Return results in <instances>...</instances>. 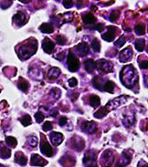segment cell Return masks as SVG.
<instances>
[{
  "mask_svg": "<svg viewBox=\"0 0 148 167\" xmlns=\"http://www.w3.org/2000/svg\"><path fill=\"white\" fill-rule=\"evenodd\" d=\"M37 48H38V42L36 41L35 39H32V41H30L29 43L24 44L22 46V48L18 51L19 57L21 59H24V60L29 58L31 55H33L34 53L36 52Z\"/></svg>",
  "mask_w": 148,
  "mask_h": 167,
  "instance_id": "2",
  "label": "cell"
},
{
  "mask_svg": "<svg viewBox=\"0 0 148 167\" xmlns=\"http://www.w3.org/2000/svg\"><path fill=\"white\" fill-rule=\"evenodd\" d=\"M127 98H128L127 96H121V97L114 99L113 101H111V102H109L107 103V105L105 106L106 110L108 112H110V111H113V110L116 109L118 107H120L121 105L125 103V102L127 101Z\"/></svg>",
  "mask_w": 148,
  "mask_h": 167,
  "instance_id": "4",
  "label": "cell"
},
{
  "mask_svg": "<svg viewBox=\"0 0 148 167\" xmlns=\"http://www.w3.org/2000/svg\"><path fill=\"white\" fill-rule=\"evenodd\" d=\"M114 87H115V85H114V83L113 81H107V82L103 85V90L106 91H108V92L113 93L114 91Z\"/></svg>",
  "mask_w": 148,
  "mask_h": 167,
  "instance_id": "29",
  "label": "cell"
},
{
  "mask_svg": "<svg viewBox=\"0 0 148 167\" xmlns=\"http://www.w3.org/2000/svg\"><path fill=\"white\" fill-rule=\"evenodd\" d=\"M118 17H119V12H118V11H114V12H112V14L110 15V19H111V21L114 22V21L118 18Z\"/></svg>",
  "mask_w": 148,
  "mask_h": 167,
  "instance_id": "39",
  "label": "cell"
},
{
  "mask_svg": "<svg viewBox=\"0 0 148 167\" xmlns=\"http://www.w3.org/2000/svg\"><path fill=\"white\" fill-rule=\"evenodd\" d=\"M13 18H14V21L17 23V25L18 26H22L26 23V17L22 12H18V14H16Z\"/></svg>",
  "mask_w": 148,
  "mask_h": 167,
  "instance_id": "19",
  "label": "cell"
},
{
  "mask_svg": "<svg viewBox=\"0 0 148 167\" xmlns=\"http://www.w3.org/2000/svg\"><path fill=\"white\" fill-rule=\"evenodd\" d=\"M40 31L43 33H47V34H50V33H52L53 32V26L52 24H50V23H44L40 26Z\"/></svg>",
  "mask_w": 148,
  "mask_h": 167,
  "instance_id": "24",
  "label": "cell"
},
{
  "mask_svg": "<svg viewBox=\"0 0 148 167\" xmlns=\"http://www.w3.org/2000/svg\"><path fill=\"white\" fill-rule=\"evenodd\" d=\"M135 122V115L134 114H127L125 115L124 119V124L126 127H130V126L134 125Z\"/></svg>",
  "mask_w": 148,
  "mask_h": 167,
  "instance_id": "22",
  "label": "cell"
},
{
  "mask_svg": "<svg viewBox=\"0 0 148 167\" xmlns=\"http://www.w3.org/2000/svg\"><path fill=\"white\" fill-rule=\"evenodd\" d=\"M42 48L43 50L48 54H50L53 52L54 50V48H55V44L53 43L50 39L48 38H45L42 43Z\"/></svg>",
  "mask_w": 148,
  "mask_h": 167,
  "instance_id": "12",
  "label": "cell"
},
{
  "mask_svg": "<svg viewBox=\"0 0 148 167\" xmlns=\"http://www.w3.org/2000/svg\"><path fill=\"white\" fill-rule=\"evenodd\" d=\"M144 167H148V165H147V166H144Z\"/></svg>",
  "mask_w": 148,
  "mask_h": 167,
  "instance_id": "50",
  "label": "cell"
},
{
  "mask_svg": "<svg viewBox=\"0 0 148 167\" xmlns=\"http://www.w3.org/2000/svg\"><path fill=\"white\" fill-rule=\"evenodd\" d=\"M59 56L57 57V59H59L60 60H62V59L64 58V53H61V54H58Z\"/></svg>",
  "mask_w": 148,
  "mask_h": 167,
  "instance_id": "46",
  "label": "cell"
},
{
  "mask_svg": "<svg viewBox=\"0 0 148 167\" xmlns=\"http://www.w3.org/2000/svg\"><path fill=\"white\" fill-rule=\"evenodd\" d=\"M63 5L66 8H70L73 6V0H64Z\"/></svg>",
  "mask_w": 148,
  "mask_h": 167,
  "instance_id": "41",
  "label": "cell"
},
{
  "mask_svg": "<svg viewBox=\"0 0 148 167\" xmlns=\"http://www.w3.org/2000/svg\"><path fill=\"white\" fill-rule=\"evenodd\" d=\"M48 164L46 160H44L42 157L38 154H33L31 156V164L35 166H44Z\"/></svg>",
  "mask_w": 148,
  "mask_h": 167,
  "instance_id": "14",
  "label": "cell"
},
{
  "mask_svg": "<svg viewBox=\"0 0 148 167\" xmlns=\"http://www.w3.org/2000/svg\"><path fill=\"white\" fill-rule=\"evenodd\" d=\"M20 2H22V3H29L30 0H19Z\"/></svg>",
  "mask_w": 148,
  "mask_h": 167,
  "instance_id": "48",
  "label": "cell"
},
{
  "mask_svg": "<svg viewBox=\"0 0 148 167\" xmlns=\"http://www.w3.org/2000/svg\"><path fill=\"white\" fill-rule=\"evenodd\" d=\"M50 141H51L53 145H56V146L61 144L62 143V141H63V135L61 133L53 132V133H50Z\"/></svg>",
  "mask_w": 148,
  "mask_h": 167,
  "instance_id": "13",
  "label": "cell"
},
{
  "mask_svg": "<svg viewBox=\"0 0 148 167\" xmlns=\"http://www.w3.org/2000/svg\"><path fill=\"white\" fill-rule=\"evenodd\" d=\"M117 28L115 27H108V31L104 33L103 36H102V38L106 40V41H113L114 39H115V35H116V32H117Z\"/></svg>",
  "mask_w": 148,
  "mask_h": 167,
  "instance_id": "9",
  "label": "cell"
},
{
  "mask_svg": "<svg viewBox=\"0 0 148 167\" xmlns=\"http://www.w3.org/2000/svg\"><path fill=\"white\" fill-rule=\"evenodd\" d=\"M56 40L58 42V44H60V45L66 44V39L64 38L63 36H58V37L56 38Z\"/></svg>",
  "mask_w": 148,
  "mask_h": 167,
  "instance_id": "40",
  "label": "cell"
},
{
  "mask_svg": "<svg viewBox=\"0 0 148 167\" xmlns=\"http://www.w3.org/2000/svg\"><path fill=\"white\" fill-rule=\"evenodd\" d=\"M29 82H28L25 79L20 78L19 81H18V88H19L21 91H23L24 92H26V91L29 90Z\"/></svg>",
  "mask_w": 148,
  "mask_h": 167,
  "instance_id": "25",
  "label": "cell"
},
{
  "mask_svg": "<svg viewBox=\"0 0 148 167\" xmlns=\"http://www.w3.org/2000/svg\"><path fill=\"white\" fill-rule=\"evenodd\" d=\"M92 48L95 52H99L101 50V44L100 42L98 41L97 39H94L93 41L92 42Z\"/></svg>",
  "mask_w": 148,
  "mask_h": 167,
  "instance_id": "34",
  "label": "cell"
},
{
  "mask_svg": "<svg viewBox=\"0 0 148 167\" xmlns=\"http://www.w3.org/2000/svg\"><path fill=\"white\" fill-rule=\"evenodd\" d=\"M60 74H61L60 69H58V68H51V69H50V70L48 72V77L50 80H55V79H57L59 77Z\"/></svg>",
  "mask_w": 148,
  "mask_h": 167,
  "instance_id": "23",
  "label": "cell"
},
{
  "mask_svg": "<svg viewBox=\"0 0 148 167\" xmlns=\"http://www.w3.org/2000/svg\"><path fill=\"white\" fill-rule=\"evenodd\" d=\"M109 112L106 110L105 107H102V108H100L97 112H96L95 113H94V117L95 118H98V119H102V118H103L104 116L107 115Z\"/></svg>",
  "mask_w": 148,
  "mask_h": 167,
  "instance_id": "26",
  "label": "cell"
},
{
  "mask_svg": "<svg viewBox=\"0 0 148 167\" xmlns=\"http://www.w3.org/2000/svg\"><path fill=\"white\" fill-rule=\"evenodd\" d=\"M96 67L103 72L108 73L113 71V64L105 60H100L96 62Z\"/></svg>",
  "mask_w": 148,
  "mask_h": 167,
  "instance_id": "8",
  "label": "cell"
},
{
  "mask_svg": "<svg viewBox=\"0 0 148 167\" xmlns=\"http://www.w3.org/2000/svg\"><path fill=\"white\" fill-rule=\"evenodd\" d=\"M82 20H83L85 24L91 25V24L95 23L96 18L92 13H87V14H84V15L82 16Z\"/></svg>",
  "mask_w": 148,
  "mask_h": 167,
  "instance_id": "21",
  "label": "cell"
},
{
  "mask_svg": "<svg viewBox=\"0 0 148 167\" xmlns=\"http://www.w3.org/2000/svg\"><path fill=\"white\" fill-rule=\"evenodd\" d=\"M68 67L71 72L77 71L80 68V61L72 54L71 51H70L69 55H68Z\"/></svg>",
  "mask_w": 148,
  "mask_h": 167,
  "instance_id": "5",
  "label": "cell"
},
{
  "mask_svg": "<svg viewBox=\"0 0 148 167\" xmlns=\"http://www.w3.org/2000/svg\"><path fill=\"white\" fill-rule=\"evenodd\" d=\"M83 164L86 167H96V154L93 151H89L85 154Z\"/></svg>",
  "mask_w": 148,
  "mask_h": 167,
  "instance_id": "7",
  "label": "cell"
},
{
  "mask_svg": "<svg viewBox=\"0 0 148 167\" xmlns=\"http://www.w3.org/2000/svg\"><path fill=\"white\" fill-rule=\"evenodd\" d=\"M35 118H36V121H37L39 123H40L43 120H44L45 116H44V114H43V113H41L40 112H38L35 114Z\"/></svg>",
  "mask_w": 148,
  "mask_h": 167,
  "instance_id": "37",
  "label": "cell"
},
{
  "mask_svg": "<svg viewBox=\"0 0 148 167\" xmlns=\"http://www.w3.org/2000/svg\"><path fill=\"white\" fill-rule=\"evenodd\" d=\"M76 50H77V51H78V53H79L81 56L84 57V56H86V55L89 53L90 48H89V46H88L87 43L82 42V43H80V44H78V45L76 46Z\"/></svg>",
  "mask_w": 148,
  "mask_h": 167,
  "instance_id": "15",
  "label": "cell"
},
{
  "mask_svg": "<svg viewBox=\"0 0 148 167\" xmlns=\"http://www.w3.org/2000/svg\"><path fill=\"white\" fill-rule=\"evenodd\" d=\"M132 56H133V50H132L131 47H128L121 51L120 55H119V60L121 62H126L132 58Z\"/></svg>",
  "mask_w": 148,
  "mask_h": 167,
  "instance_id": "10",
  "label": "cell"
},
{
  "mask_svg": "<svg viewBox=\"0 0 148 167\" xmlns=\"http://www.w3.org/2000/svg\"><path fill=\"white\" fill-rule=\"evenodd\" d=\"M131 158H132L131 154L128 152H124L123 154V156L121 158L119 164H118V167H124L128 165L131 162Z\"/></svg>",
  "mask_w": 148,
  "mask_h": 167,
  "instance_id": "16",
  "label": "cell"
},
{
  "mask_svg": "<svg viewBox=\"0 0 148 167\" xmlns=\"http://www.w3.org/2000/svg\"><path fill=\"white\" fill-rule=\"evenodd\" d=\"M120 79L124 86L127 88H132L138 81L135 68L131 65L125 66L120 73Z\"/></svg>",
  "mask_w": 148,
  "mask_h": 167,
  "instance_id": "1",
  "label": "cell"
},
{
  "mask_svg": "<svg viewBox=\"0 0 148 167\" xmlns=\"http://www.w3.org/2000/svg\"><path fill=\"white\" fill-rule=\"evenodd\" d=\"M125 42H126L125 37H124V36H122V37H120V38L118 39L117 41H115L114 45H115L116 47H118V48H121V47H123V46L125 44Z\"/></svg>",
  "mask_w": 148,
  "mask_h": 167,
  "instance_id": "33",
  "label": "cell"
},
{
  "mask_svg": "<svg viewBox=\"0 0 148 167\" xmlns=\"http://www.w3.org/2000/svg\"><path fill=\"white\" fill-rule=\"evenodd\" d=\"M140 68L143 70H146L148 69V61L147 60H143L140 62Z\"/></svg>",
  "mask_w": 148,
  "mask_h": 167,
  "instance_id": "43",
  "label": "cell"
},
{
  "mask_svg": "<svg viewBox=\"0 0 148 167\" xmlns=\"http://www.w3.org/2000/svg\"><path fill=\"white\" fill-rule=\"evenodd\" d=\"M96 130H97V124L94 122H85L82 124V131L86 133L89 134L94 133Z\"/></svg>",
  "mask_w": 148,
  "mask_h": 167,
  "instance_id": "11",
  "label": "cell"
},
{
  "mask_svg": "<svg viewBox=\"0 0 148 167\" xmlns=\"http://www.w3.org/2000/svg\"><path fill=\"white\" fill-rule=\"evenodd\" d=\"M94 29H97L98 31H103V24H98V25H96L95 27L93 28Z\"/></svg>",
  "mask_w": 148,
  "mask_h": 167,
  "instance_id": "45",
  "label": "cell"
},
{
  "mask_svg": "<svg viewBox=\"0 0 148 167\" xmlns=\"http://www.w3.org/2000/svg\"><path fill=\"white\" fill-rule=\"evenodd\" d=\"M20 122H21V123L24 126L29 125L31 123V118H30L29 115H25L24 117H22L20 119Z\"/></svg>",
  "mask_w": 148,
  "mask_h": 167,
  "instance_id": "32",
  "label": "cell"
},
{
  "mask_svg": "<svg viewBox=\"0 0 148 167\" xmlns=\"http://www.w3.org/2000/svg\"><path fill=\"white\" fill-rule=\"evenodd\" d=\"M42 129L44 132H49V131H50V130L52 129V123H51L50 122H46V123L43 124Z\"/></svg>",
  "mask_w": 148,
  "mask_h": 167,
  "instance_id": "36",
  "label": "cell"
},
{
  "mask_svg": "<svg viewBox=\"0 0 148 167\" xmlns=\"http://www.w3.org/2000/svg\"><path fill=\"white\" fill-rule=\"evenodd\" d=\"M15 162L18 163L20 165H26L27 163H28V159L22 153L18 152L15 154Z\"/></svg>",
  "mask_w": 148,
  "mask_h": 167,
  "instance_id": "17",
  "label": "cell"
},
{
  "mask_svg": "<svg viewBox=\"0 0 148 167\" xmlns=\"http://www.w3.org/2000/svg\"><path fill=\"white\" fill-rule=\"evenodd\" d=\"M50 115L53 116V117H56V116L58 115V111H57V110H54V111H52V112H51V113H50Z\"/></svg>",
  "mask_w": 148,
  "mask_h": 167,
  "instance_id": "47",
  "label": "cell"
},
{
  "mask_svg": "<svg viewBox=\"0 0 148 167\" xmlns=\"http://www.w3.org/2000/svg\"><path fill=\"white\" fill-rule=\"evenodd\" d=\"M145 39H137V40L135 41V48H136V50H137L138 51L142 52V51L145 50Z\"/></svg>",
  "mask_w": 148,
  "mask_h": 167,
  "instance_id": "28",
  "label": "cell"
},
{
  "mask_svg": "<svg viewBox=\"0 0 148 167\" xmlns=\"http://www.w3.org/2000/svg\"><path fill=\"white\" fill-rule=\"evenodd\" d=\"M135 33L137 35H144L145 32V27L143 24H138L135 26Z\"/></svg>",
  "mask_w": 148,
  "mask_h": 167,
  "instance_id": "31",
  "label": "cell"
},
{
  "mask_svg": "<svg viewBox=\"0 0 148 167\" xmlns=\"http://www.w3.org/2000/svg\"><path fill=\"white\" fill-rule=\"evenodd\" d=\"M40 151L44 155L48 157H51L53 155L52 147L47 142V139L44 135L41 134V143H40Z\"/></svg>",
  "mask_w": 148,
  "mask_h": 167,
  "instance_id": "6",
  "label": "cell"
},
{
  "mask_svg": "<svg viewBox=\"0 0 148 167\" xmlns=\"http://www.w3.org/2000/svg\"><path fill=\"white\" fill-rule=\"evenodd\" d=\"M50 91H51V92H50V94L52 95L55 99H58V98L61 96V91H60L59 89H56V88H54V89H52Z\"/></svg>",
  "mask_w": 148,
  "mask_h": 167,
  "instance_id": "38",
  "label": "cell"
},
{
  "mask_svg": "<svg viewBox=\"0 0 148 167\" xmlns=\"http://www.w3.org/2000/svg\"><path fill=\"white\" fill-rule=\"evenodd\" d=\"M68 83L70 85V87H75V86L78 84V81H77V79L72 78V79H70V80H69Z\"/></svg>",
  "mask_w": 148,
  "mask_h": 167,
  "instance_id": "42",
  "label": "cell"
},
{
  "mask_svg": "<svg viewBox=\"0 0 148 167\" xmlns=\"http://www.w3.org/2000/svg\"><path fill=\"white\" fill-rule=\"evenodd\" d=\"M67 123V118L66 117H61L59 121V124L61 126H64Z\"/></svg>",
  "mask_w": 148,
  "mask_h": 167,
  "instance_id": "44",
  "label": "cell"
},
{
  "mask_svg": "<svg viewBox=\"0 0 148 167\" xmlns=\"http://www.w3.org/2000/svg\"><path fill=\"white\" fill-rule=\"evenodd\" d=\"M90 104L92 107H98L101 104V100L97 95H92L90 97Z\"/></svg>",
  "mask_w": 148,
  "mask_h": 167,
  "instance_id": "27",
  "label": "cell"
},
{
  "mask_svg": "<svg viewBox=\"0 0 148 167\" xmlns=\"http://www.w3.org/2000/svg\"><path fill=\"white\" fill-rule=\"evenodd\" d=\"M147 50V53H148V46H147V50Z\"/></svg>",
  "mask_w": 148,
  "mask_h": 167,
  "instance_id": "49",
  "label": "cell"
},
{
  "mask_svg": "<svg viewBox=\"0 0 148 167\" xmlns=\"http://www.w3.org/2000/svg\"><path fill=\"white\" fill-rule=\"evenodd\" d=\"M29 144L31 147H36L38 144V138L35 136H31L29 138Z\"/></svg>",
  "mask_w": 148,
  "mask_h": 167,
  "instance_id": "35",
  "label": "cell"
},
{
  "mask_svg": "<svg viewBox=\"0 0 148 167\" xmlns=\"http://www.w3.org/2000/svg\"><path fill=\"white\" fill-rule=\"evenodd\" d=\"M114 161V155L111 150H106L101 157V164L103 167H111Z\"/></svg>",
  "mask_w": 148,
  "mask_h": 167,
  "instance_id": "3",
  "label": "cell"
},
{
  "mask_svg": "<svg viewBox=\"0 0 148 167\" xmlns=\"http://www.w3.org/2000/svg\"><path fill=\"white\" fill-rule=\"evenodd\" d=\"M6 143H7V144H8V146L12 147V148L16 147L17 146V144H18L17 139L14 138V137H12V136H8V137L6 138Z\"/></svg>",
  "mask_w": 148,
  "mask_h": 167,
  "instance_id": "30",
  "label": "cell"
},
{
  "mask_svg": "<svg viewBox=\"0 0 148 167\" xmlns=\"http://www.w3.org/2000/svg\"><path fill=\"white\" fill-rule=\"evenodd\" d=\"M11 155V151L7 146H5L2 143H0V157L8 158Z\"/></svg>",
  "mask_w": 148,
  "mask_h": 167,
  "instance_id": "20",
  "label": "cell"
},
{
  "mask_svg": "<svg viewBox=\"0 0 148 167\" xmlns=\"http://www.w3.org/2000/svg\"><path fill=\"white\" fill-rule=\"evenodd\" d=\"M85 70L89 72V73H92L96 68V62L94 60H92V59H89L87 60H85L84 62Z\"/></svg>",
  "mask_w": 148,
  "mask_h": 167,
  "instance_id": "18",
  "label": "cell"
}]
</instances>
